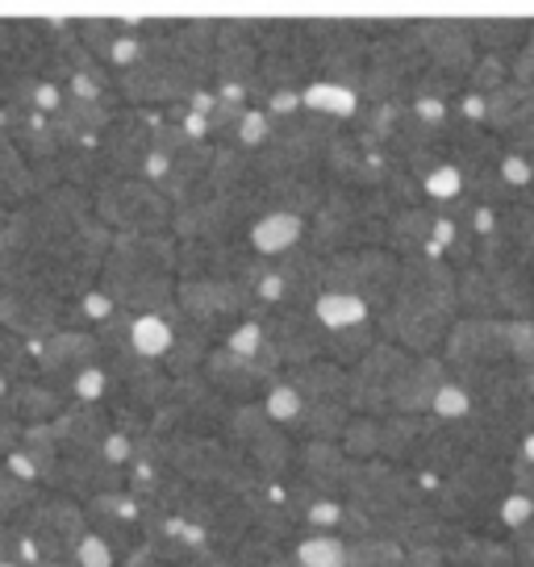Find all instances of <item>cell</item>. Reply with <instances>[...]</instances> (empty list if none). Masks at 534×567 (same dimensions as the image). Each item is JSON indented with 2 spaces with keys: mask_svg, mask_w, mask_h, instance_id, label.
Segmentation results:
<instances>
[{
  "mask_svg": "<svg viewBox=\"0 0 534 567\" xmlns=\"http://www.w3.org/2000/svg\"><path fill=\"white\" fill-rule=\"evenodd\" d=\"M510 463L489 460L481 451H468L446 476L434 480L430 488V505L446 517L451 526H468V530H493L497 526V505L510 493ZM501 530V526H497Z\"/></svg>",
  "mask_w": 534,
  "mask_h": 567,
  "instance_id": "6da1fadb",
  "label": "cell"
},
{
  "mask_svg": "<svg viewBox=\"0 0 534 567\" xmlns=\"http://www.w3.org/2000/svg\"><path fill=\"white\" fill-rule=\"evenodd\" d=\"M267 209L259 184L250 179L243 188L230 193L201 196V200H184L176 205L172 217V230L176 238H205V243H234V238H247L250 221Z\"/></svg>",
  "mask_w": 534,
  "mask_h": 567,
  "instance_id": "7a4b0ae2",
  "label": "cell"
},
{
  "mask_svg": "<svg viewBox=\"0 0 534 567\" xmlns=\"http://www.w3.org/2000/svg\"><path fill=\"white\" fill-rule=\"evenodd\" d=\"M234 417V401L226 392L214 389L205 372L172 375L155 409V430L167 434H226Z\"/></svg>",
  "mask_w": 534,
  "mask_h": 567,
  "instance_id": "3957f363",
  "label": "cell"
},
{
  "mask_svg": "<svg viewBox=\"0 0 534 567\" xmlns=\"http://www.w3.org/2000/svg\"><path fill=\"white\" fill-rule=\"evenodd\" d=\"M427 484L413 476V467L389 460H356L347 472V488H342V505H351L372 522L397 517L418 501H427Z\"/></svg>",
  "mask_w": 534,
  "mask_h": 567,
  "instance_id": "277c9868",
  "label": "cell"
},
{
  "mask_svg": "<svg viewBox=\"0 0 534 567\" xmlns=\"http://www.w3.org/2000/svg\"><path fill=\"white\" fill-rule=\"evenodd\" d=\"M226 439H234V443L247 451V460L259 467V476H264L267 484H280V480H288L292 467H297V439H292L280 422H271L259 401L234 405Z\"/></svg>",
  "mask_w": 534,
  "mask_h": 567,
  "instance_id": "5b68a950",
  "label": "cell"
},
{
  "mask_svg": "<svg viewBox=\"0 0 534 567\" xmlns=\"http://www.w3.org/2000/svg\"><path fill=\"white\" fill-rule=\"evenodd\" d=\"M397 284H401V255H392L389 247H356L326 255V288L356 292L372 305V313L392 301Z\"/></svg>",
  "mask_w": 534,
  "mask_h": 567,
  "instance_id": "8992f818",
  "label": "cell"
},
{
  "mask_svg": "<svg viewBox=\"0 0 534 567\" xmlns=\"http://www.w3.org/2000/svg\"><path fill=\"white\" fill-rule=\"evenodd\" d=\"M92 205H96V217L109 230H167L172 217H176V205L163 196L160 184H151L143 176L96 188Z\"/></svg>",
  "mask_w": 534,
  "mask_h": 567,
  "instance_id": "52a82bcc",
  "label": "cell"
},
{
  "mask_svg": "<svg viewBox=\"0 0 534 567\" xmlns=\"http://www.w3.org/2000/svg\"><path fill=\"white\" fill-rule=\"evenodd\" d=\"M446 368L460 372V368H497L510 363V318H460L451 326V334L443 342Z\"/></svg>",
  "mask_w": 534,
  "mask_h": 567,
  "instance_id": "ba28073f",
  "label": "cell"
},
{
  "mask_svg": "<svg viewBox=\"0 0 534 567\" xmlns=\"http://www.w3.org/2000/svg\"><path fill=\"white\" fill-rule=\"evenodd\" d=\"M0 326L25 342H38L63 326H75V301H59L34 288H0Z\"/></svg>",
  "mask_w": 534,
  "mask_h": 567,
  "instance_id": "9c48e42d",
  "label": "cell"
},
{
  "mask_svg": "<svg viewBox=\"0 0 534 567\" xmlns=\"http://www.w3.org/2000/svg\"><path fill=\"white\" fill-rule=\"evenodd\" d=\"M259 321H264L267 342L276 347V354H280V363H285V368H297V363H314V359H326L330 334L321 330V321L314 318V309L276 305V309H267Z\"/></svg>",
  "mask_w": 534,
  "mask_h": 567,
  "instance_id": "30bf717a",
  "label": "cell"
},
{
  "mask_svg": "<svg viewBox=\"0 0 534 567\" xmlns=\"http://www.w3.org/2000/svg\"><path fill=\"white\" fill-rule=\"evenodd\" d=\"M30 347H34L38 372L63 392H68V384H72L84 368L101 363V342H96V334L84 330V326H63V330L38 338V342H30Z\"/></svg>",
  "mask_w": 534,
  "mask_h": 567,
  "instance_id": "8fae6325",
  "label": "cell"
},
{
  "mask_svg": "<svg viewBox=\"0 0 534 567\" xmlns=\"http://www.w3.org/2000/svg\"><path fill=\"white\" fill-rule=\"evenodd\" d=\"M201 372L214 380L217 392H226L234 405H250V401H264L267 389L280 380V375L271 372L267 363H259V359H250V354H238L230 351V347H222L217 342L214 351H209V359H205V368Z\"/></svg>",
  "mask_w": 534,
  "mask_h": 567,
  "instance_id": "7c38bea8",
  "label": "cell"
},
{
  "mask_svg": "<svg viewBox=\"0 0 534 567\" xmlns=\"http://www.w3.org/2000/svg\"><path fill=\"white\" fill-rule=\"evenodd\" d=\"M101 288L125 313H176V271H122L101 276Z\"/></svg>",
  "mask_w": 534,
  "mask_h": 567,
  "instance_id": "4fadbf2b",
  "label": "cell"
},
{
  "mask_svg": "<svg viewBox=\"0 0 534 567\" xmlns=\"http://www.w3.org/2000/svg\"><path fill=\"white\" fill-rule=\"evenodd\" d=\"M84 514H89V526L105 543H113L117 555H130V550L143 547V522H138V496L122 488V493H96L84 501Z\"/></svg>",
  "mask_w": 534,
  "mask_h": 567,
  "instance_id": "5bb4252c",
  "label": "cell"
},
{
  "mask_svg": "<svg viewBox=\"0 0 534 567\" xmlns=\"http://www.w3.org/2000/svg\"><path fill=\"white\" fill-rule=\"evenodd\" d=\"M276 276H280V305H297V309H314L321 292H326V255L314 250L309 243L292 247L288 255L271 259Z\"/></svg>",
  "mask_w": 534,
  "mask_h": 567,
  "instance_id": "9a60e30c",
  "label": "cell"
},
{
  "mask_svg": "<svg viewBox=\"0 0 534 567\" xmlns=\"http://www.w3.org/2000/svg\"><path fill=\"white\" fill-rule=\"evenodd\" d=\"M351 463L356 460L342 451V443H297V467H292V476L305 480L314 493L339 496L342 501Z\"/></svg>",
  "mask_w": 534,
  "mask_h": 567,
  "instance_id": "2e32d148",
  "label": "cell"
},
{
  "mask_svg": "<svg viewBox=\"0 0 534 567\" xmlns=\"http://www.w3.org/2000/svg\"><path fill=\"white\" fill-rule=\"evenodd\" d=\"M446 375H451L446 359H439V354H413V363L401 372V380H397L389 413H430L439 389L446 384ZM389 413H384V417H389Z\"/></svg>",
  "mask_w": 534,
  "mask_h": 567,
  "instance_id": "e0dca14e",
  "label": "cell"
},
{
  "mask_svg": "<svg viewBox=\"0 0 534 567\" xmlns=\"http://www.w3.org/2000/svg\"><path fill=\"white\" fill-rule=\"evenodd\" d=\"M54 439L63 451H101L105 439L113 434V417H109L105 401L96 405V401H72V405L63 409L59 417L51 422Z\"/></svg>",
  "mask_w": 534,
  "mask_h": 567,
  "instance_id": "ac0fdd59",
  "label": "cell"
},
{
  "mask_svg": "<svg viewBox=\"0 0 534 567\" xmlns=\"http://www.w3.org/2000/svg\"><path fill=\"white\" fill-rule=\"evenodd\" d=\"M439 209H443V205H434V200H427V196H422V200L397 205L389 217V226H384V247H389L392 255H401V259L427 255L434 221H439Z\"/></svg>",
  "mask_w": 534,
  "mask_h": 567,
  "instance_id": "d6986e66",
  "label": "cell"
},
{
  "mask_svg": "<svg viewBox=\"0 0 534 567\" xmlns=\"http://www.w3.org/2000/svg\"><path fill=\"white\" fill-rule=\"evenodd\" d=\"M305 234H309V217L301 213H288V209H264L247 230V243L255 255L264 259H280L292 247H301Z\"/></svg>",
  "mask_w": 534,
  "mask_h": 567,
  "instance_id": "ffe728a7",
  "label": "cell"
},
{
  "mask_svg": "<svg viewBox=\"0 0 534 567\" xmlns=\"http://www.w3.org/2000/svg\"><path fill=\"white\" fill-rule=\"evenodd\" d=\"M285 380L301 392L305 401H347L351 405V368H342L335 359H314V363L285 368Z\"/></svg>",
  "mask_w": 534,
  "mask_h": 567,
  "instance_id": "44dd1931",
  "label": "cell"
},
{
  "mask_svg": "<svg viewBox=\"0 0 534 567\" xmlns=\"http://www.w3.org/2000/svg\"><path fill=\"white\" fill-rule=\"evenodd\" d=\"M4 405L13 409L25 425H38V422H54L63 409L72 405V396L63 389H54L47 375H30V380H18V384L9 389Z\"/></svg>",
  "mask_w": 534,
  "mask_h": 567,
  "instance_id": "7402d4cb",
  "label": "cell"
},
{
  "mask_svg": "<svg viewBox=\"0 0 534 567\" xmlns=\"http://www.w3.org/2000/svg\"><path fill=\"white\" fill-rule=\"evenodd\" d=\"M172 321H176V338H172V351H167V359H163V368L172 375H188V372H201L205 368V359H209V351H214V330H205V326H196V321H188L184 313H172Z\"/></svg>",
  "mask_w": 534,
  "mask_h": 567,
  "instance_id": "603a6c76",
  "label": "cell"
},
{
  "mask_svg": "<svg viewBox=\"0 0 534 567\" xmlns=\"http://www.w3.org/2000/svg\"><path fill=\"white\" fill-rule=\"evenodd\" d=\"M314 318L321 321L326 334H339V330H356L363 321H372V305L356 297V292H342V288H326L318 301H314Z\"/></svg>",
  "mask_w": 534,
  "mask_h": 567,
  "instance_id": "cb8c5ba5",
  "label": "cell"
},
{
  "mask_svg": "<svg viewBox=\"0 0 534 567\" xmlns=\"http://www.w3.org/2000/svg\"><path fill=\"white\" fill-rule=\"evenodd\" d=\"M301 105L309 113H321V117H335V122H351L359 109V89L351 84H335V80H309L301 89Z\"/></svg>",
  "mask_w": 534,
  "mask_h": 567,
  "instance_id": "d4e9b609",
  "label": "cell"
},
{
  "mask_svg": "<svg viewBox=\"0 0 534 567\" xmlns=\"http://www.w3.org/2000/svg\"><path fill=\"white\" fill-rule=\"evenodd\" d=\"M42 501V484L38 480L18 476L9 463L0 460V522H25Z\"/></svg>",
  "mask_w": 534,
  "mask_h": 567,
  "instance_id": "484cf974",
  "label": "cell"
},
{
  "mask_svg": "<svg viewBox=\"0 0 534 567\" xmlns=\"http://www.w3.org/2000/svg\"><path fill=\"white\" fill-rule=\"evenodd\" d=\"M172 338H176V321L167 313H134V321H130V347L146 359L163 363L172 351Z\"/></svg>",
  "mask_w": 534,
  "mask_h": 567,
  "instance_id": "4316f807",
  "label": "cell"
},
{
  "mask_svg": "<svg viewBox=\"0 0 534 567\" xmlns=\"http://www.w3.org/2000/svg\"><path fill=\"white\" fill-rule=\"evenodd\" d=\"M292 555L301 567H347V538L339 530H305Z\"/></svg>",
  "mask_w": 534,
  "mask_h": 567,
  "instance_id": "83f0119b",
  "label": "cell"
},
{
  "mask_svg": "<svg viewBox=\"0 0 534 567\" xmlns=\"http://www.w3.org/2000/svg\"><path fill=\"white\" fill-rule=\"evenodd\" d=\"M472 38H476V47L489 54H510L514 59L522 51V42L531 38V25L526 21H514V18H489V21H476L472 25Z\"/></svg>",
  "mask_w": 534,
  "mask_h": 567,
  "instance_id": "f1b7e54d",
  "label": "cell"
},
{
  "mask_svg": "<svg viewBox=\"0 0 534 567\" xmlns=\"http://www.w3.org/2000/svg\"><path fill=\"white\" fill-rule=\"evenodd\" d=\"M347 567H405V547L389 534H368L347 543Z\"/></svg>",
  "mask_w": 534,
  "mask_h": 567,
  "instance_id": "f546056e",
  "label": "cell"
},
{
  "mask_svg": "<svg viewBox=\"0 0 534 567\" xmlns=\"http://www.w3.org/2000/svg\"><path fill=\"white\" fill-rule=\"evenodd\" d=\"M380 430H384V417L376 413H351V422L342 430V451L351 460H380Z\"/></svg>",
  "mask_w": 534,
  "mask_h": 567,
  "instance_id": "4dcf8cb0",
  "label": "cell"
},
{
  "mask_svg": "<svg viewBox=\"0 0 534 567\" xmlns=\"http://www.w3.org/2000/svg\"><path fill=\"white\" fill-rule=\"evenodd\" d=\"M0 372L9 375L13 384H18V380H30V375H42L38 372L34 347H30L25 338L13 334V330H4V326H0Z\"/></svg>",
  "mask_w": 534,
  "mask_h": 567,
  "instance_id": "1f68e13d",
  "label": "cell"
},
{
  "mask_svg": "<svg viewBox=\"0 0 534 567\" xmlns=\"http://www.w3.org/2000/svg\"><path fill=\"white\" fill-rule=\"evenodd\" d=\"M514 80V71H510V54H489L484 51V59H476L472 63V71H468V89L472 92H497L505 89Z\"/></svg>",
  "mask_w": 534,
  "mask_h": 567,
  "instance_id": "d6a6232c",
  "label": "cell"
},
{
  "mask_svg": "<svg viewBox=\"0 0 534 567\" xmlns=\"http://www.w3.org/2000/svg\"><path fill=\"white\" fill-rule=\"evenodd\" d=\"M422 196L434 200V205H451V200H460L463 196V172L455 163H439V167H430L427 176H422Z\"/></svg>",
  "mask_w": 534,
  "mask_h": 567,
  "instance_id": "836d02e7",
  "label": "cell"
},
{
  "mask_svg": "<svg viewBox=\"0 0 534 567\" xmlns=\"http://www.w3.org/2000/svg\"><path fill=\"white\" fill-rule=\"evenodd\" d=\"M259 405L267 409V417H271V422L292 425V422H297V417H301L305 396H301V392H297V389H292V384H288L285 375H280V380H276V384L267 389V396H264V401H259Z\"/></svg>",
  "mask_w": 534,
  "mask_h": 567,
  "instance_id": "e575fe53",
  "label": "cell"
},
{
  "mask_svg": "<svg viewBox=\"0 0 534 567\" xmlns=\"http://www.w3.org/2000/svg\"><path fill=\"white\" fill-rule=\"evenodd\" d=\"M430 413H434V417H443V422H463V417L472 413V392L463 389L455 375H446V384L439 389Z\"/></svg>",
  "mask_w": 534,
  "mask_h": 567,
  "instance_id": "d590c367",
  "label": "cell"
},
{
  "mask_svg": "<svg viewBox=\"0 0 534 567\" xmlns=\"http://www.w3.org/2000/svg\"><path fill=\"white\" fill-rule=\"evenodd\" d=\"M117 550H113V543H105L96 530H89L80 543L72 547V564L75 567H117Z\"/></svg>",
  "mask_w": 534,
  "mask_h": 567,
  "instance_id": "8d00e7d4",
  "label": "cell"
},
{
  "mask_svg": "<svg viewBox=\"0 0 534 567\" xmlns=\"http://www.w3.org/2000/svg\"><path fill=\"white\" fill-rule=\"evenodd\" d=\"M534 522V501L526 493H510L501 496V505H497V526L505 534H514V530H522V526H531Z\"/></svg>",
  "mask_w": 534,
  "mask_h": 567,
  "instance_id": "74e56055",
  "label": "cell"
},
{
  "mask_svg": "<svg viewBox=\"0 0 534 567\" xmlns=\"http://www.w3.org/2000/svg\"><path fill=\"white\" fill-rule=\"evenodd\" d=\"M109 389H113L109 372L101 368V363H92V368H84V372L68 384V396H72V401H96V405H101V401L109 396Z\"/></svg>",
  "mask_w": 534,
  "mask_h": 567,
  "instance_id": "f35d334b",
  "label": "cell"
},
{
  "mask_svg": "<svg viewBox=\"0 0 534 567\" xmlns=\"http://www.w3.org/2000/svg\"><path fill=\"white\" fill-rule=\"evenodd\" d=\"M271 125H276V117H271L267 109L250 105L247 113H243L238 130H234V142H243V146H250V151H259V146H267V138H271Z\"/></svg>",
  "mask_w": 534,
  "mask_h": 567,
  "instance_id": "ab89813d",
  "label": "cell"
},
{
  "mask_svg": "<svg viewBox=\"0 0 534 567\" xmlns=\"http://www.w3.org/2000/svg\"><path fill=\"white\" fill-rule=\"evenodd\" d=\"M21 434H25V422H21L13 409L0 401V460H9L21 446Z\"/></svg>",
  "mask_w": 534,
  "mask_h": 567,
  "instance_id": "60d3db41",
  "label": "cell"
},
{
  "mask_svg": "<svg viewBox=\"0 0 534 567\" xmlns=\"http://www.w3.org/2000/svg\"><path fill=\"white\" fill-rule=\"evenodd\" d=\"M405 567H446L443 543H422V547H405Z\"/></svg>",
  "mask_w": 534,
  "mask_h": 567,
  "instance_id": "b9f144b4",
  "label": "cell"
},
{
  "mask_svg": "<svg viewBox=\"0 0 534 567\" xmlns=\"http://www.w3.org/2000/svg\"><path fill=\"white\" fill-rule=\"evenodd\" d=\"M0 559H18V564H25V559H21V526L18 522H0Z\"/></svg>",
  "mask_w": 534,
  "mask_h": 567,
  "instance_id": "7bdbcfd3",
  "label": "cell"
},
{
  "mask_svg": "<svg viewBox=\"0 0 534 567\" xmlns=\"http://www.w3.org/2000/svg\"><path fill=\"white\" fill-rule=\"evenodd\" d=\"M510 484H514V493H526L534 501V463L510 460Z\"/></svg>",
  "mask_w": 534,
  "mask_h": 567,
  "instance_id": "ee69618b",
  "label": "cell"
},
{
  "mask_svg": "<svg viewBox=\"0 0 534 567\" xmlns=\"http://www.w3.org/2000/svg\"><path fill=\"white\" fill-rule=\"evenodd\" d=\"M117 567H172L167 564V559H160V555H155V550L146 547H138V550H130V555H122V559H117Z\"/></svg>",
  "mask_w": 534,
  "mask_h": 567,
  "instance_id": "f6af8a7d",
  "label": "cell"
},
{
  "mask_svg": "<svg viewBox=\"0 0 534 567\" xmlns=\"http://www.w3.org/2000/svg\"><path fill=\"white\" fill-rule=\"evenodd\" d=\"M517 460L534 463V430H531V434H522V446H517Z\"/></svg>",
  "mask_w": 534,
  "mask_h": 567,
  "instance_id": "bcb514c9",
  "label": "cell"
},
{
  "mask_svg": "<svg viewBox=\"0 0 534 567\" xmlns=\"http://www.w3.org/2000/svg\"><path fill=\"white\" fill-rule=\"evenodd\" d=\"M30 567H75L72 559H42V564H30Z\"/></svg>",
  "mask_w": 534,
  "mask_h": 567,
  "instance_id": "7dc6e473",
  "label": "cell"
},
{
  "mask_svg": "<svg viewBox=\"0 0 534 567\" xmlns=\"http://www.w3.org/2000/svg\"><path fill=\"white\" fill-rule=\"evenodd\" d=\"M0 567H25V564H18V559H0Z\"/></svg>",
  "mask_w": 534,
  "mask_h": 567,
  "instance_id": "c3c4849f",
  "label": "cell"
}]
</instances>
